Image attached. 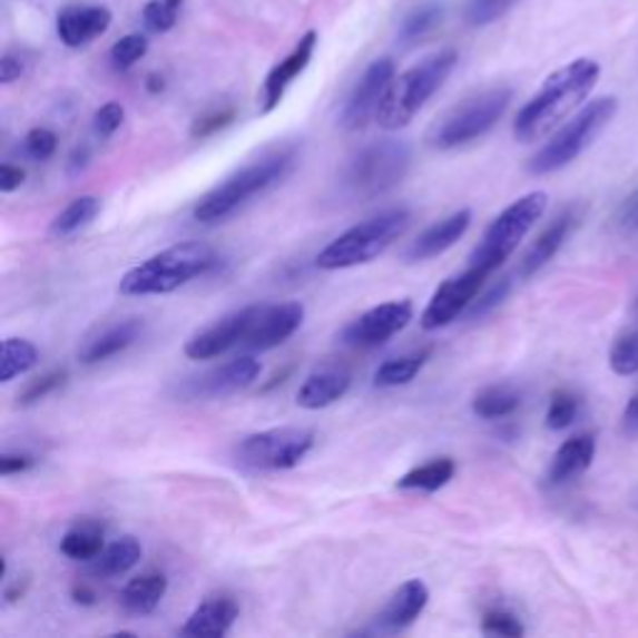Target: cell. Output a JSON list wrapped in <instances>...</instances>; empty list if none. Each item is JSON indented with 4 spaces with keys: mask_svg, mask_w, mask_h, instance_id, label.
<instances>
[{
    "mask_svg": "<svg viewBox=\"0 0 638 638\" xmlns=\"http://www.w3.org/2000/svg\"><path fill=\"white\" fill-rule=\"evenodd\" d=\"M143 559V547L135 537H120L118 541L108 543L96 559L90 561V573L100 579L122 577L130 569H135Z\"/></svg>",
    "mask_w": 638,
    "mask_h": 638,
    "instance_id": "4316f807",
    "label": "cell"
},
{
    "mask_svg": "<svg viewBox=\"0 0 638 638\" xmlns=\"http://www.w3.org/2000/svg\"><path fill=\"white\" fill-rule=\"evenodd\" d=\"M36 467V457L28 452H6L0 457V474L3 477H13V474H23L30 472Z\"/></svg>",
    "mask_w": 638,
    "mask_h": 638,
    "instance_id": "7dc6e473",
    "label": "cell"
},
{
    "mask_svg": "<svg viewBox=\"0 0 638 638\" xmlns=\"http://www.w3.org/2000/svg\"><path fill=\"white\" fill-rule=\"evenodd\" d=\"M102 549H106V529L90 519L72 524L60 539V551L72 561L90 563Z\"/></svg>",
    "mask_w": 638,
    "mask_h": 638,
    "instance_id": "83f0119b",
    "label": "cell"
},
{
    "mask_svg": "<svg viewBox=\"0 0 638 638\" xmlns=\"http://www.w3.org/2000/svg\"><path fill=\"white\" fill-rule=\"evenodd\" d=\"M66 382H68V370H50L46 374H40L26 386L23 392H20L18 404L20 406H33L38 402H43L46 396L58 392Z\"/></svg>",
    "mask_w": 638,
    "mask_h": 638,
    "instance_id": "74e56055",
    "label": "cell"
},
{
    "mask_svg": "<svg viewBox=\"0 0 638 638\" xmlns=\"http://www.w3.org/2000/svg\"><path fill=\"white\" fill-rule=\"evenodd\" d=\"M577 210L569 207V210H563L561 215L553 217V223H549L543 227V233L533 239L531 247L527 249V255L521 257V265H519V275L521 277H531L537 275L541 267H547L553 257H557L559 249L567 243V237L571 235L573 225H577Z\"/></svg>",
    "mask_w": 638,
    "mask_h": 638,
    "instance_id": "cb8c5ba5",
    "label": "cell"
},
{
    "mask_svg": "<svg viewBox=\"0 0 638 638\" xmlns=\"http://www.w3.org/2000/svg\"><path fill=\"white\" fill-rule=\"evenodd\" d=\"M102 210V203L98 195H80L70 205L62 207L50 223V235L53 237H70L80 233L82 227H88Z\"/></svg>",
    "mask_w": 638,
    "mask_h": 638,
    "instance_id": "1f68e13d",
    "label": "cell"
},
{
    "mask_svg": "<svg viewBox=\"0 0 638 638\" xmlns=\"http://www.w3.org/2000/svg\"><path fill=\"white\" fill-rule=\"evenodd\" d=\"M509 106L511 90L504 86L469 96L449 108L444 115H439L432 122V128L426 130V145L432 150L446 153L484 138V135L504 118Z\"/></svg>",
    "mask_w": 638,
    "mask_h": 638,
    "instance_id": "52a82bcc",
    "label": "cell"
},
{
    "mask_svg": "<svg viewBox=\"0 0 638 638\" xmlns=\"http://www.w3.org/2000/svg\"><path fill=\"white\" fill-rule=\"evenodd\" d=\"M259 310H263V305H247L243 310L229 312V315L219 317L213 324H207L205 330L195 332L193 337L185 342V354L190 360L200 362L223 357V354L235 347H245Z\"/></svg>",
    "mask_w": 638,
    "mask_h": 638,
    "instance_id": "4fadbf2b",
    "label": "cell"
},
{
    "mask_svg": "<svg viewBox=\"0 0 638 638\" xmlns=\"http://www.w3.org/2000/svg\"><path fill=\"white\" fill-rule=\"evenodd\" d=\"M509 292H511V277H499L494 285L487 287L484 292H479L477 300L472 302V307H469V312H467V317L477 320V317L489 315L491 310H497L501 302L507 300Z\"/></svg>",
    "mask_w": 638,
    "mask_h": 638,
    "instance_id": "60d3db41",
    "label": "cell"
},
{
    "mask_svg": "<svg viewBox=\"0 0 638 638\" xmlns=\"http://www.w3.org/2000/svg\"><path fill=\"white\" fill-rule=\"evenodd\" d=\"M167 3H170L173 8H180V6H183V0H167Z\"/></svg>",
    "mask_w": 638,
    "mask_h": 638,
    "instance_id": "9f6ffc18",
    "label": "cell"
},
{
    "mask_svg": "<svg viewBox=\"0 0 638 638\" xmlns=\"http://www.w3.org/2000/svg\"><path fill=\"white\" fill-rule=\"evenodd\" d=\"M217 265L219 255L210 245L187 239V243L160 249L158 255L125 272L118 289L125 297L170 295V292L190 285V282L210 275Z\"/></svg>",
    "mask_w": 638,
    "mask_h": 638,
    "instance_id": "3957f363",
    "label": "cell"
},
{
    "mask_svg": "<svg viewBox=\"0 0 638 638\" xmlns=\"http://www.w3.org/2000/svg\"><path fill=\"white\" fill-rule=\"evenodd\" d=\"M145 53H148V38L140 33H132V36L120 38L118 43L110 48V62L115 70H128L135 66V62L143 60Z\"/></svg>",
    "mask_w": 638,
    "mask_h": 638,
    "instance_id": "f35d334b",
    "label": "cell"
},
{
    "mask_svg": "<svg viewBox=\"0 0 638 638\" xmlns=\"http://www.w3.org/2000/svg\"><path fill=\"white\" fill-rule=\"evenodd\" d=\"M519 0H467L464 3V20L472 28L491 26L494 20L504 18Z\"/></svg>",
    "mask_w": 638,
    "mask_h": 638,
    "instance_id": "d590c367",
    "label": "cell"
},
{
    "mask_svg": "<svg viewBox=\"0 0 638 638\" xmlns=\"http://www.w3.org/2000/svg\"><path fill=\"white\" fill-rule=\"evenodd\" d=\"M579 396L569 392V390H557L551 394L549 400V410H547V426L551 432H563L569 429L579 416Z\"/></svg>",
    "mask_w": 638,
    "mask_h": 638,
    "instance_id": "e575fe53",
    "label": "cell"
},
{
    "mask_svg": "<svg viewBox=\"0 0 638 638\" xmlns=\"http://www.w3.org/2000/svg\"><path fill=\"white\" fill-rule=\"evenodd\" d=\"M596 457V436L593 434H577L563 442L557 454L551 459V467H549V484L551 487H561L567 484V481L581 477L586 469L591 467Z\"/></svg>",
    "mask_w": 638,
    "mask_h": 638,
    "instance_id": "d4e9b609",
    "label": "cell"
},
{
    "mask_svg": "<svg viewBox=\"0 0 638 638\" xmlns=\"http://www.w3.org/2000/svg\"><path fill=\"white\" fill-rule=\"evenodd\" d=\"M352 386V374L344 367H322L307 374V380L302 382L297 390V404L302 410L317 412V410H327L334 402H340L342 396H347Z\"/></svg>",
    "mask_w": 638,
    "mask_h": 638,
    "instance_id": "7402d4cb",
    "label": "cell"
},
{
    "mask_svg": "<svg viewBox=\"0 0 638 638\" xmlns=\"http://www.w3.org/2000/svg\"><path fill=\"white\" fill-rule=\"evenodd\" d=\"M429 603V586L422 579H410L396 589L384 609L376 614V634H400L416 624Z\"/></svg>",
    "mask_w": 638,
    "mask_h": 638,
    "instance_id": "d6986e66",
    "label": "cell"
},
{
    "mask_svg": "<svg viewBox=\"0 0 638 638\" xmlns=\"http://www.w3.org/2000/svg\"><path fill=\"white\" fill-rule=\"evenodd\" d=\"M20 76H23V62L16 56H3V60H0V82L8 86V82L18 80Z\"/></svg>",
    "mask_w": 638,
    "mask_h": 638,
    "instance_id": "f907efd6",
    "label": "cell"
},
{
    "mask_svg": "<svg viewBox=\"0 0 638 638\" xmlns=\"http://www.w3.org/2000/svg\"><path fill=\"white\" fill-rule=\"evenodd\" d=\"M454 474H457L454 459L452 457H439V459H432V462H426L422 467L410 469V472L396 481V489L426 491V494H434V491L446 487L449 481L454 479Z\"/></svg>",
    "mask_w": 638,
    "mask_h": 638,
    "instance_id": "f546056e",
    "label": "cell"
},
{
    "mask_svg": "<svg viewBox=\"0 0 638 638\" xmlns=\"http://www.w3.org/2000/svg\"><path fill=\"white\" fill-rule=\"evenodd\" d=\"M616 110H619L616 98H599L589 102L531 155L527 170L531 175H549L571 165L589 148L596 135L614 120Z\"/></svg>",
    "mask_w": 638,
    "mask_h": 638,
    "instance_id": "ba28073f",
    "label": "cell"
},
{
    "mask_svg": "<svg viewBox=\"0 0 638 638\" xmlns=\"http://www.w3.org/2000/svg\"><path fill=\"white\" fill-rule=\"evenodd\" d=\"M317 40H320L317 30H307V33L300 38V43L292 48V53L285 60H279L277 66L267 72L263 92H259V110L265 115L279 106L287 88L302 76V72H305L312 56H315Z\"/></svg>",
    "mask_w": 638,
    "mask_h": 638,
    "instance_id": "e0dca14e",
    "label": "cell"
},
{
    "mask_svg": "<svg viewBox=\"0 0 638 638\" xmlns=\"http://www.w3.org/2000/svg\"><path fill=\"white\" fill-rule=\"evenodd\" d=\"M457 62V50L442 48L436 50V53L422 58L420 62H414L402 76H394L380 102V110H376V125L386 132L406 128V125L416 118V112L432 100L434 92L444 86L446 78L452 76Z\"/></svg>",
    "mask_w": 638,
    "mask_h": 638,
    "instance_id": "277c9868",
    "label": "cell"
},
{
    "mask_svg": "<svg viewBox=\"0 0 638 638\" xmlns=\"http://www.w3.org/2000/svg\"><path fill=\"white\" fill-rule=\"evenodd\" d=\"M70 596H72V601L80 603V606H92V603H96V599H98L96 591H92L90 586H86V583H76V586H72Z\"/></svg>",
    "mask_w": 638,
    "mask_h": 638,
    "instance_id": "f5cc1de1",
    "label": "cell"
},
{
    "mask_svg": "<svg viewBox=\"0 0 638 638\" xmlns=\"http://www.w3.org/2000/svg\"><path fill=\"white\" fill-rule=\"evenodd\" d=\"M469 227H472V210L462 207V210L446 215L416 235L410 247L404 249V259L406 263H426V259L444 255L446 249H452L467 235Z\"/></svg>",
    "mask_w": 638,
    "mask_h": 638,
    "instance_id": "ac0fdd59",
    "label": "cell"
},
{
    "mask_svg": "<svg viewBox=\"0 0 638 638\" xmlns=\"http://www.w3.org/2000/svg\"><path fill=\"white\" fill-rule=\"evenodd\" d=\"M26 591H28V579L16 581L13 586H8V589L3 591V596H6V601H8V603H16L18 599H23Z\"/></svg>",
    "mask_w": 638,
    "mask_h": 638,
    "instance_id": "db71d44e",
    "label": "cell"
},
{
    "mask_svg": "<svg viewBox=\"0 0 638 638\" xmlns=\"http://www.w3.org/2000/svg\"><path fill=\"white\" fill-rule=\"evenodd\" d=\"M521 406V392L509 384H491L484 386L474 400L472 412L479 420H504Z\"/></svg>",
    "mask_w": 638,
    "mask_h": 638,
    "instance_id": "4dcf8cb0",
    "label": "cell"
},
{
    "mask_svg": "<svg viewBox=\"0 0 638 638\" xmlns=\"http://www.w3.org/2000/svg\"><path fill=\"white\" fill-rule=\"evenodd\" d=\"M122 120H125V108L120 102H106V106H100L96 115H92V132H96L100 140H108L120 130Z\"/></svg>",
    "mask_w": 638,
    "mask_h": 638,
    "instance_id": "f6af8a7d",
    "label": "cell"
},
{
    "mask_svg": "<svg viewBox=\"0 0 638 638\" xmlns=\"http://www.w3.org/2000/svg\"><path fill=\"white\" fill-rule=\"evenodd\" d=\"M547 193L537 190L519 197L507 210H501L494 217V223L487 227L484 237L479 239L472 257H469V265L494 275V272L517 253V247L521 245V239L529 235V229L539 223L543 210H547Z\"/></svg>",
    "mask_w": 638,
    "mask_h": 638,
    "instance_id": "9c48e42d",
    "label": "cell"
},
{
    "mask_svg": "<svg viewBox=\"0 0 638 638\" xmlns=\"http://www.w3.org/2000/svg\"><path fill=\"white\" fill-rule=\"evenodd\" d=\"M23 183H26V170H23V167L13 165V163L0 165V193H3V195L16 193Z\"/></svg>",
    "mask_w": 638,
    "mask_h": 638,
    "instance_id": "c3c4849f",
    "label": "cell"
},
{
    "mask_svg": "<svg viewBox=\"0 0 638 638\" xmlns=\"http://www.w3.org/2000/svg\"><path fill=\"white\" fill-rule=\"evenodd\" d=\"M412 165L410 145L402 140H376L364 145L344 163L340 190L354 203H370L394 190Z\"/></svg>",
    "mask_w": 638,
    "mask_h": 638,
    "instance_id": "8992f818",
    "label": "cell"
},
{
    "mask_svg": "<svg viewBox=\"0 0 638 638\" xmlns=\"http://www.w3.org/2000/svg\"><path fill=\"white\" fill-rule=\"evenodd\" d=\"M235 108H219V110H210V112H205L200 115L193 122V128H190V135L195 140H205V138H210V135L219 132V130H225L227 125H233L235 122Z\"/></svg>",
    "mask_w": 638,
    "mask_h": 638,
    "instance_id": "b9f144b4",
    "label": "cell"
},
{
    "mask_svg": "<svg viewBox=\"0 0 638 638\" xmlns=\"http://www.w3.org/2000/svg\"><path fill=\"white\" fill-rule=\"evenodd\" d=\"M599 62L589 58H579L569 66L553 70L537 90V96L517 112L514 138L519 143H533L551 132L589 98V92L599 82Z\"/></svg>",
    "mask_w": 638,
    "mask_h": 638,
    "instance_id": "6da1fadb",
    "label": "cell"
},
{
    "mask_svg": "<svg viewBox=\"0 0 638 638\" xmlns=\"http://www.w3.org/2000/svg\"><path fill=\"white\" fill-rule=\"evenodd\" d=\"M315 446V432L305 426H272L247 434L235 444V462L249 472L295 469Z\"/></svg>",
    "mask_w": 638,
    "mask_h": 638,
    "instance_id": "30bf717a",
    "label": "cell"
},
{
    "mask_svg": "<svg viewBox=\"0 0 638 638\" xmlns=\"http://www.w3.org/2000/svg\"><path fill=\"white\" fill-rule=\"evenodd\" d=\"M621 434L624 436H638V394H634L631 400H629V404L624 406Z\"/></svg>",
    "mask_w": 638,
    "mask_h": 638,
    "instance_id": "681fc988",
    "label": "cell"
},
{
    "mask_svg": "<svg viewBox=\"0 0 638 638\" xmlns=\"http://www.w3.org/2000/svg\"><path fill=\"white\" fill-rule=\"evenodd\" d=\"M305 322V305L302 302H279V305H263L255 320V327L245 342L247 352H267L279 347L295 334Z\"/></svg>",
    "mask_w": 638,
    "mask_h": 638,
    "instance_id": "2e32d148",
    "label": "cell"
},
{
    "mask_svg": "<svg viewBox=\"0 0 638 638\" xmlns=\"http://www.w3.org/2000/svg\"><path fill=\"white\" fill-rule=\"evenodd\" d=\"M239 616V606L229 593H217V596H207V599L197 606V609L190 614V619L185 621L180 629L183 636L190 638H200V636H225L233 629L235 621Z\"/></svg>",
    "mask_w": 638,
    "mask_h": 638,
    "instance_id": "603a6c76",
    "label": "cell"
},
{
    "mask_svg": "<svg viewBox=\"0 0 638 638\" xmlns=\"http://www.w3.org/2000/svg\"><path fill=\"white\" fill-rule=\"evenodd\" d=\"M410 223H412L410 207L404 205L386 207V210H380L376 215L362 219V223L344 229L340 237H334L332 243L317 255V267L337 272L367 265L372 259L384 255L386 249L406 233Z\"/></svg>",
    "mask_w": 638,
    "mask_h": 638,
    "instance_id": "5b68a950",
    "label": "cell"
},
{
    "mask_svg": "<svg viewBox=\"0 0 638 638\" xmlns=\"http://www.w3.org/2000/svg\"><path fill=\"white\" fill-rule=\"evenodd\" d=\"M143 332H145V322L140 317H130L118 324H110V327H106L100 334H96V337H90L86 344H82L78 352V360L80 364H88V367H92V364L118 357V354L130 350L132 344L143 337Z\"/></svg>",
    "mask_w": 638,
    "mask_h": 638,
    "instance_id": "44dd1931",
    "label": "cell"
},
{
    "mask_svg": "<svg viewBox=\"0 0 638 638\" xmlns=\"http://www.w3.org/2000/svg\"><path fill=\"white\" fill-rule=\"evenodd\" d=\"M481 631L489 636H504V638H521L527 634L524 624L517 619V614L507 609H489L481 616Z\"/></svg>",
    "mask_w": 638,
    "mask_h": 638,
    "instance_id": "ab89813d",
    "label": "cell"
},
{
    "mask_svg": "<svg viewBox=\"0 0 638 638\" xmlns=\"http://www.w3.org/2000/svg\"><path fill=\"white\" fill-rule=\"evenodd\" d=\"M167 593V577L163 571H145L122 586V609L135 616H148L158 609Z\"/></svg>",
    "mask_w": 638,
    "mask_h": 638,
    "instance_id": "484cf974",
    "label": "cell"
},
{
    "mask_svg": "<svg viewBox=\"0 0 638 638\" xmlns=\"http://www.w3.org/2000/svg\"><path fill=\"white\" fill-rule=\"evenodd\" d=\"M163 88H165V82H163L160 76H150L148 78V90L153 92V96H158V92H163Z\"/></svg>",
    "mask_w": 638,
    "mask_h": 638,
    "instance_id": "11a10c76",
    "label": "cell"
},
{
    "mask_svg": "<svg viewBox=\"0 0 638 638\" xmlns=\"http://www.w3.org/2000/svg\"><path fill=\"white\" fill-rule=\"evenodd\" d=\"M259 374H263V364H259L255 354H239V357H233L219 364V367L180 380L175 384V396L183 402L223 400V396L253 386L259 380Z\"/></svg>",
    "mask_w": 638,
    "mask_h": 638,
    "instance_id": "8fae6325",
    "label": "cell"
},
{
    "mask_svg": "<svg viewBox=\"0 0 638 638\" xmlns=\"http://www.w3.org/2000/svg\"><path fill=\"white\" fill-rule=\"evenodd\" d=\"M300 153L295 145H285L263 158L247 163L227 175L223 183H217L213 190H207L193 207V217L200 225H217L223 219L233 217L257 197L267 195L272 187H277L285 177L295 170Z\"/></svg>",
    "mask_w": 638,
    "mask_h": 638,
    "instance_id": "7a4b0ae2",
    "label": "cell"
},
{
    "mask_svg": "<svg viewBox=\"0 0 638 638\" xmlns=\"http://www.w3.org/2000/svg\"><path fill=\"white\" fill-rule=\"evenodd\" d=\"M616 225L624 235H638V190L621 203L619 213H616Z\"/></svg>",
    "mask_w": 638,
    "mask_h": 638,
    "instance_id": "bcb514c9",
    "label": "cell"
},
{
    "mask_svg": "<svg viewBox=\"0 0 638 638\" xmlns=\"http://www.w3.org/2000/svg\"><path fill=\"white\" fill-rule=\"evenodd\" d=\"M442 18H444L442 3H424L420 8H414L412 13L404 18V23L400 28V40L402 43H414V40L432 33V30L442 23Z\"/></svg>",
    "mask_w": 638,
    "mask_h": 638,
    "instance_id": "836d02e7",
    "label": "cell"
},
{
    "mask_svg": "<svg viewBox=\"0 0 638 638\" xmlns=\"http://www.w3.org/2000/svg\"><path fill=\"white\" fill-rule=\"evenodd\" d=\"M394 80V60L392 58H376L367 70L362 72L357 86L344 100V108L340 112V125L347 132H357L367 128V122L376 118L380 102L384 98L386 88Z\"/></svg>",
    "mask_w": 638,
    "mask_h": 638,
    "instance_id": "9a60e30c",
    "label": "cell"
},
{
    "mask_svg": "<svg viewBox=\"0 0 638 638\" xmlns=\"http://www.w3.org/2000/svg\"><path fill=\"white\" fill-rule=\"evenodd\" d=\"M40 362V352L30 340L8 337L3 342V360H0V382L8 384L16 376L28 374Z\"/></svg>",
    "mask_w": 638,
    "mask_h": 638,
    "instance_id": "d6a6232c",
    "label": "cell"
},
{
    "mask_svg": "<svg viewBox=\"0 0 638 638\" xmlns=\"http://www.w3.org/2000/svg\"><path fill=\"white\" fill-rule=\"evenodd\" d=\"M414 317V305L410 300H394L384 302L364 312L357 320H352L347 327L342 330L340 342L354 350H372L380 347L394 334H400L406 324Z\"/></svg>",
    "mask_w": 638,
    "mask_h": 638,
    "instance_id": "5bb4252c",
    "label": "cell"
},
{
    "mask_svg": "<svg viewBox=\"0 0 638 638\" xmlns=\"http://www.w3.org/2000/svg\"><path fill=\"white\" fill-rule=\"evenodd\" d=\"M487 279H489V272L479 269L474 265H469L462 275L444 279L442 285L434 289L432 300H429V305L422 312V317H420L422 330L424 332L444 330L454 320L467 315L479 292L484 289Z\"/></svg>",
    "mask_w": 638,
    "mask_h": 638,
    "instance_id": "7c38bea8",
    "label": "cell"
},
{
    "mask_svg": "<svg viewBox=\"0 0 638 638\" xmlns=\"http://www.w3.org/2000/svg\"><path fill=\"white\" fill-rule=\"evenodd\" d=\"M110 10L102 6H66L58 13V38L68 48L88 46L110 28Z\"/></svg>",
    "mask_w": 638,
    "mask_h": 638,
    "instance_id": "ffe728a7",
    "label": "cell"
},
{
    "mask_svg": "<svg viewBox=\"0 0 638 638\" xmlns=\"http://www.w3.org/2000/svg\"><path fill=\"white\" fill-rule=\"evenodd\" d=\"M177 10L167 0H150L148 6L143 8V20L153 33H167V30L175 28L177 23Z\"/></svg>",
    "mask_w": 638,
    "mask_h": 638,
    "instance_id": "ee69618b",
    "label": "cell"
},
{
    "mask_svg": "<svg viewBox=\"0 0 638 638\" xmlns=\"http://www.w3.org/2000/svg\"><path fill=\"white\" fill-rule=\"evenodd\" d=\"M88 163H90V150L86 148V145H82V148H76L68 160V175H80L88 167Z\"/></svg>",
    "mask_w": 638,
    "mask_h": 638,
    "instance_id": "816d5d0a",
    "label": "cell"
},
{
    "mask_svg": "<svg viewBox=\"0 0 638 638\" xmlns=\"http://www.w3.org/2000/svg\"><path fill=\"white\" fill-rule=\"evenodd\" d=\"M23 148L28 158H33L38 163H43L48 158H53L58 150V135L48 128H33L23 140Z\"/></svg>",
    "mask_w": 638,
    "mask_h": 638,
    "instance_id": "7bdbcfd3",
    "label": "cell"
},
{
    "mask_svg": "<svg viewBox=\"0 0 638 638\" xmlns=\"http://www.w3.org/2000/svg\"><path fill=\"white\" fill-rule=\"evenodd\" d=\"M609 364L616 374L631 376L638 372V327L621 334L609 352Z\"/></svg>",
    "mask_w": 638,
    "mask_h": 638,
    "instance_id": "8d00e7d4",
    "label": "cell"
},
{
    "mask_svg": "<svg viewBox=\"0 0 638 638\" xmlns=\"http://www.w3.org/2000/svg\"><path fill=\"white\" fill-rule=\"evenodd\" d=\"M432 347H422L410 354H402V357L382 362L374 372V386L376 390H394V386L410 384L414 376L426 367V362L432 360Z\"/></svg>",
    "mask_w": 638,
    "mask_h": 638,
    "instance_id": "f1b7e54d",
    "label": "cell"
}]
</instances>
